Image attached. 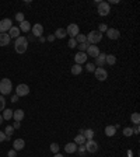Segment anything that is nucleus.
Returning <instances> with one entry per match:
<instances>
[{
	"mask_svg": "<svg viewBox=\"0 0 140 157\" xmlns=\"http://www.w3.org/2000/svg\"><path fill=\"white\" fill-rule=\"evenodd\" d=\"M28 48V39L24 38V37H18L16 39V44H14V49H16L17 53H24Z\"/></svg>",
	"mask_w": 140,
	"mask_h": 157,
	"instance_id": "f257e3e1",
	"label": "nucleus"
},
{
	"mask_svg": "<svg viewBox=\"0 0 140 157\" xmlns=\"http://www.w3.org/2000/svg\"><path fill=\"white\" fill-rule=\"evenodd\" d=\"M13 90V84L8 78H1L0 80V93L1 95H6V94H10Z\"/></svg>",
	"mask_w": 140,
	"mask_h": 157,
	"instance_id": "f03ea898",
	"label": "nucleus"
},
{
	"mask_svg": "<svg viewBox=\"0 0 140 157\" xmlns=\"http://www.w3.org/2000/svg\"><path fill=\"white\" fill-rule=\"evenodd\" d=\"M102 39V34L98 31H91L87 35V42L88 44H98Z\"/></svg>",
	"mask_w": 140,
	"mask_h": 157,
	"instance_id": "7ed1b4c3",
	"label": "nucleus"
},
{
	"mask_svg": "<svg viewBox=\"0 0 140 157\" xmlns=\"http://www.w3.org/2000/svg\"><path fill=\"white\" fill-rule=\"evenodd\" d=\"M109 13H111V6H109V3L107 1H100V4H98V14L102 17L108 16Z\"/></svg>",
	"mask_w": 140,
	"mask_h": 157,
	"instance_id": "20e7f679",
	"label": "nucleus"
},
{
	"mask_svg": "<svg viewBox=\"0 0 140 157\" xmlns=\"http://www.w3.org/2000/svg\"><path fill=\"white\" fill-rule=\"evenodd\" d=\"M13 27V23L10 18H3L0 21V34H6L7 31H10V28Z\"/></svg>",
	"mask_w": 140,
	"mask_h": 157,
	"instance_id": "39448f33",
	"label": "nucleus"
},
{
	"mask_svg": "<svg viewBox=\"0 0 140 157\" xmlns=\"http://www.w3.org/2000/svg\"><path fill=\"white\" fill-rule=\"evenodd\" d=\"M94 74H95V78L100 80V81H104V80H107V77H108V72L105 70L104 67H95Z\"/></svg>",
	"mask_w": 140,
	"mask_h": 157,
	"instance_id": "423d86ee",
	"label": "nucleus"
},
{
	"mask_svg": "<svg viewBox=\"0 0 140 157\" xmlns=\"http://www.w3.org/2000/svg\"><path fill=\"white\" fill-rule=\"evenodd\" d=\"M66 32H67V35H70L71 38H76L78 34H80V28H78L77 24L71 23V24H69V27H67Z\"/></svg>",
	"mask_w": 140,
	"mask_h": 157,
	"instance_id": "0eeeda50",
	"label": "nucleus"
},
{
	"mask_svg": "<svg viewBox=\"0 0 140 157\" xmlns=\"http://www.w3.org/2000/svg\"><path fill=\"white\" fill-rule=\"evenodd\" d=\"M30 93V87L27 84H18L16 88V95L17 97H25Z\"/></svg>",
	"mask_w": 140,
	"mask_h": 157,
	"instance_id": "6e6552de",
	"label": "nucleus"
},
{
	"mask_svg": "<svg viewBox=\"0 0 140 157\" xmlns=\"http://www.w3.org/2000/svg\"><path fill=\"white\" fill-rule=\"evenodd\" d=\"M84 146H86V150L88 153H95L97 150H98V143L95 140H87V143H84Z\"/></svg>",
	"mask_w": 140,
	"mask_h": 157,
	"instance_id": "1a4fd4ad",
	"label": "nucleus"
},
{
	"mask_svg": "<svg viewBox=\"0 0 140 157\" xmlns=\"http://www.w3.org/2000/svg\"><path fill=\"white\" fill-rule=\"evenodd\" d=\"M42 34H44V27H42V24H34V25H32V35H34L35 38H39V37H42Z\"/></svg>",
	"mask_w": 140,
	"mask_h": 157,
	"instance_id": "9d476101",
	"label": "nucleus"
},
{
	"mask_svg": "<svg viewBox=\"0 0 140 157\" xmlns=\"http://www.w3.org/2000/svg\"><path fill=\"white\" fill-rule=\"evenodd\" d=\"M87 55L91 56V58H97V56L100 55V49L97 45H90V47L87 48Z\"/></svg>",
	"mask_w": 140,
	"mask_h": 157,
	"instance_id": "9b49d317",
	"label": "nucleus"
},
{
	"mask_svg": "<svg viewBox=\"0 0 140 157\" xmlns=\"http://www.w3.org/2000/svg\"><path fill=\"white\" fill-rule=\"evenodd\" d=\"M107 37H108L109 39H118L121 37V32H119V30H116V28H108V30H107Z\"/></svg>",
	"mask_w": 140,
	"mask_h": 157,
	"instance_id": "f8f14e48",
	"label": "nucleus"
},
{
	"mask_svg": "<svg viewBox=\"0 0 140 157\" xmlns=\"http://www.w3.org/2000/svg\"><path fill=\"white\" fill-rule=\"evenodd\" d=\"M74 62H76V65H81V63L87 62V53L86 52H78V53H76Z\"/></svg>",
	"mask_w": 140,
	"mask_h": 157,
	"instance_id": "ddd939ff",
	"label": "nucleus"
},
{
	"mask_svg": "<svg viewBox=\"0 0 140 157\" xmlns=\"http://www.w3.org/2000/svg\"><path fill=\"white\" fill-rule=\"evenodd\" d=\"M77 144L74 143V142H71V143H67L66 146H64V151L66 153H69V154H71V153H74V151H77Z\"/></svg>",
	"mask_w": 140,
	"mask_h": 157,
	"instance_id": "4468645a",
	"label": "nucleus"
},
{
	"mask_svg": "<svg viewBox=\"0 0 140 157\" xmlns=\"http://www.w3.org/2000/svg\"><path fill=\"white\" fill-rule=\"evenodd\" d=\"M105 56H107V53H102V52H100V55L95 58V65H97L98 67H102V66L105 65Z\"/></svg>",
	"mask_w": 140,
	"mask_h": 157,
	"instance_id": "2eb2a0df",
	"label": "nucleus"
},
{
	"mask_svg": "<svg viewBox=\"0 0 140 157\" xmlns=\"http://www.w3.org/2000/svg\"><path fill=\"white\" fill-rule=\"evenodd\" d=\"M13 147H14L16 151H18V150H23L24 147H25V142H24L23 139H16L14 143H13Z\"/></svg>",
	"mask_w": 140,
	"mask_h": 157,
	"instance_id": "dca6fc26",
	"label": "nucleus"
},
{
	"mask_svg": "<svg viewBox=\"0 0 140 157\" xmlns=\"http://www.w3.org/2000/svg\"><path fill=\"white\" fill-rule=\"evenodd\" d=\"M13 118L16 119V122H21V121L24 119V111L23 110L13 111Z\"/></svg>",
	"mask_w": 140,
	"mask_h": 157,
	"instance_id": "f3484780",
	"label": "nucleus"
},
{
	"mask_svg": "<svg viewBox=\"0 0 140 157\" xmlns=\"http://www.w3.org/2000/svg\"><path fill=\"white\" fill-rule=\"evenodd\" d=\"M8 37H10V39L11 38H18L20 37V28L18 27H11L10 28V31H8Z\"/></svg>",
	"mask_w": 140,
	"mask_h": 157,
	"instance_id": "a211bd4d",
	"label": "nucleus"
},
{
	"mask_svg": "<svg viewBox=\"0 0 140 157\" xmlns=\"http://www.w3.org/2000/svg\"><path fill=\"white\" fill-rule=\"evenodd\" d=\"M10 44V37L8 34H0V47H6Z\"/></svg>",
	"mask_w": 140,
	"mask_h": 157,
	"instance_id": "6ab92c4d",
	"label": "nucleus"
},
{
	"mask_svg": "<svg viewBox=\"0 0 140 157\" xmlns=\"http://www.w3.org/2000/svg\"><path fill=\"white\" fill-rule=\"evenodd\" d=\"M115 133H116V126H111V125H109V126L105 128V135H107L108 138H112Z\"/></svg>",
	"mask_w": 140,
	"mask_h": 157,
	"instance_id": "aec40b11",
	"label": "nucleus"
},
{
	"mask_svg": "<svg viewBox=\"0 0 140 157\" xmlns=\"http://www.w3.org/2000/svg\"><path fill=\"white\" fill-rule=\"evenodd\" d=\"M20 30L23 32H28L31 30V23H28V21H25L24 20L23 23H20Z\"/></svg>",
	"mask_w": 140,
	"mask_h": 157,
	"instance_id": "412c9836",
	"label": "nucleus"
},
{
	"mask_svg": "<svg viewBox=\"0 0 140 157\" xmlns=\"http://www.w3.org/2000/svg\"><path fill=\"white\" fill-rule=\"evenodd\" d=\"M70 70H71V74L77 76V74H80V73H81L83 67H81V65H76V63H74V65L71 66V69H70Z\"/></svg>",
	"mask_w": 140,
	"mask_h": 157,
	"instance_id": "4be33fe9",
	"label": "nucleus"
},
{
	"mask_svg": "<svg viewBox=\"0 0 140 157\" xmlns=\"http://www.w3.org/2000/svg\"><path fill=\"white\" fill-rule=\"evenodd\" d=\"M66 35H67V32H66L64 28H58L56 32H55V38H60V39H62V38H64Z\"/></svg>",
	"mask_w": 140,
	"mask_h": 157,
	"instance_id": "5701e85b",
	"label": "nucleus"
},
{
	"mask_svg": "<svg viewBox=\"0 0 140 157\" xmlns=\"http://www.w3.org/2000/svg\"><path fill=\"white\" fill-rule=\"evenodd\" d=\"M130 121H132L134 125H139L140 124V114L139 112H133L132 115H130Z\"/></svg>",
	"mask_w": 140,
	"mask_h": 157,
	"instance_id": "b1692460",
	"label": "nucleus"
},
{
	"mask_svg": "<svg viewBox=\"0 0 140 157\" xmlns=\"http://www.w3.org/2000/svg\"><path fill=\"white\" fill-rule=\"evenodd\" d=\"M83 136L86 138L87 140H91V139L94 138V131L93 129H86V131L83 132Z\"/></svg>",
	"mask_w": 140,
	"mask_h": 157,
	"instance_id": "393cba45",
	"label": "nucleus"
},
{
	"mask_svg": "<svg viewBox=\"0 0 140 157\" xmlns=\"http://www.w3.org/2000/svg\"><path fill=\"white\" fill-rule=\"evenodd\" d=\"M1 117H3V119H11V118H13V111L10 110V108H7V110H3V115H1Z\"/></svg>",
	"mask_w": 140,
	"mask_h": 157,
	"instance_id": "a878e982",
	"label": "nucleus"
},
{
	"mask_svg": "<svg viewBox=\"0 0 140 157\" xmlns=\"http://www.w3.org/2000/svg\"><path fill=\"white\" fill-rule=\"evenodd\" d=\"M105 63H108V65H115V63H116V58L114 55H107L105 56Z\"/></svg>",
	"mask_w": 140,
	"mask_h": 157,
	"instance_id": "bb28decb",
	"label": "nucleus"
},
{
	"mask_svg": "<svg viewBox=\"0 0 140 157\" xmlns=\"http://www.w3.org/2000/svg\"><path fill=\"white\" fill-rule=\"evenodd\" d=\"M74 143H76V144H84V143H86V138H84L83 135H77V136L74 138Z\"/></svg>",
	"mask_w": 140,
	"mask_h": 157,
	"instance_id": "cd10ccee",
	"label": "nucleus"
},
{
	"mask_svg": "<svg viewBox=\"0 0 140 157\" xmlns=\"http://www.w3.org/2000/svg\"><path fill=\"white\" fill-rule=\"evenodd\" d=\"M74 39H76V42H78V44H84V42H87V37L86 35H83V34H78Z\"/></svg>",
	"mask_w": 140,
	"mask_h": 157,
	"instance_id": "c85d7f7f",
	"label": "nucleus"
},
{
	"mask_svg": "<svg viewBox=\"0 0 140 157\" xmlns=\"http://www.w3.org/2000/svg\"><path fill=\"white\" fill-rule=\"evenodd\" d=\"M13 132H14V128L8 125L7 128H6V131H4V133H6V136H7V139H10V136L13 135Z\"/></svg>",
	"mask_w": 140,
	"mask_h": 157,
	"instance_id": "c756f323",
	"label": "nucleus"
},
{
	"mask_svg": "<svg viewBox=\"0 0 140 157\" xmlns=\"http://www.w3.org/2000/svg\"><path fill=\"white\" fill-rule=\"evenodd\" d=\"M88 47H90V44H88V42H84V44H78V45H77V48L80 49V52H86Z\"/></svg>",
	"mask_w": 140,
	"mask_h": 157,
	"instance_id": "7c9ffc66",
	"label": "nucleus"
},
{
	"mask_svg": "<svg viewBox=\"0 0 140 157\" xmlns=\"http://www.w3.org/2000/svg\"><path fill=\"white\" fill-rule=\"evenodd\" d=\"M123 135L126 136V138H130V136H132V135H134V133H133V129H132V128H125V129H123Z\"/></svg>",
	"mask_w": 140,
	"mask_h": 157,
	"instance_id": "2f4dec72",
	"label": "nucleus"
},
{
	"mask_svg": "<svg viewBox=\"0 0 140 157\" xmlns=\"http://www.w3.org/2000/svg\"><path fill=\"white\" fill-rule=\"evenodd\" d=\"M51 151L56 154V153L59 151V144H58V143H52V144H51Z\"/></svg>",
	"mask_w": 140,
	"mask_h": 157,
	"instance_id": "473e14b6",
	"label": "nucleus"
},
{
	"mask_svg": "<svg viewBox=\"0 0 140 157\" xmlns=\"http://www.w3.org/2000/svg\"><path fill=\"white\" fill-rule=\"evenodd\" d=\"M4 107H6V100L3 95H0V111L4 110Z\"/></svg>",
	"mask_w": 140,
	"mask_h": 157,
	"instance_id": "72a5a7b5",
	"label": "nucleus"
},
{
	"mask_svg": "<svg viewBox=\"0 0 140 157\" xmlns=\"http://www.w3.org/2000/svg\"><path fill=\"white\" fill-rule=\"evenodd\" d=\"M108 30V27H107V24H100V27H98V32H107Z\"/></svg>",
	"mask_w": 140,
	"mask_h": 157,
	"instance_id": "f704fd0d",
	"label": "nucleus"
},
{
	"mask_svg": "<svg viewBox=\"0 0 140 157\" xmlns=\"http://www.w3.org/2000/svg\"><path fill=\"white\" fill-rule=\"evenodd\" d=\"M76 47H77V42H76V39H74V38H70L69 48H71V49H73V48H76Z\"/></svg>",
	"mask_w": 140,
	"mask_h": 157,
	"instance_id": "c9c22d12",
	"label": "nucleus"
},
{
	"mask_svg": "<svg viewBox=\"0 0 140 157\" xmlns=\"http://www.w3.org/2000/svg\"><path fill=\"white\" fill-rule=\"evenodd\" d=\"M16 20L18 21V23H23V21H24V14H23V13H17V14H16Z\"/></svg>",
	"mask_w": 140,
	"mask_h": 157,
	"instance_id": "e433bc0d",
	"label": "nucleus"
},
{
	"mask_svg": "<svg viewBox=\"0 0 140 157\" xmlns=\"http://www.w3.org/2000/svg\"><path fill=\"white\" fill-rule=\"evenodd\" d=\"M87 72H94L95 70V65L94 63H87Z\"/></svg>",
	"mask_w": 140,
	"mask_h": 157,
	"instance_id": "4c0bfd02",
	"label": "nucleus"
},
{
	"mask_svg": "<svg viewBox=\"0 0 140 157\" xmlns=\"http://www.w3.org/2000/svg\"><path fill=\"white\" fill-rule=\"evenodd\" d=\"M7 156H8V157H16V156H17V151H16L14 149H13V150H8Z\"/></svg>",
	"mask_w": 140,
	"mask_h": 157,
	"instance_id": "58836bf2",
	"label": "nucleus"
},
{
	"mask_svg": "<svg viewBox=\"0 0 140 157\" xmlns=\"http://www.w3.org/2000/svg\"><path fill=\"white\" fill-rule=\"evenodd\" d=\"M4 140H7V136H6L4 132H0V143H1V142H4Z\"/></svg>",
	"mask_w": 140,
	"mask_h": 157,
	"instance_id": "ea45409f",
	"label": "nucleus"
},
{
	"mask_svg": "<svg viewBox=\"0 0 140 157\" xmlns=\"http://www.w3.org/2000/svg\"><path fill=\"white\" fill-rule=\"evenodd\" d=\"M139 132H140V128H139V125H136L134 129H133V133H139Z\"/></svg>",
	"mask_w": 140,
	"mask_h": 157,
	"instance_id": "a19ab883",
	"label": "nucleus"
},
{
	"mask_svg": "<svg viewBox=\"0 0 140 157\" xmlns=\"http://www.w3.org/2000/svg\"><path fill=\"white\" fill-rule=\"evenodd\" d=\"M80 146H81V147H80V151H81V153H84V151H86V146H84V144H80Z\"/></svg>",
	"mask_w": 140,
	"mask_h": 157,
	"instance_id": "79ce46f5",
	"label": "nucleus"
},
{
	"mask_svg": "<svg viewBox=\"0 0 140 157\" xmlns=\"http://www.w3.org/2000/svg\"><path fill=\"white\" fill-rule=\"evenodd\" d=\"M20 126H21V124H20V122H16V124L13 125V128H14V129H18Z\"/></svg>",
	"mask_w": 140,
	"mask_h": 157,
	"instance_id": "37998d69",
	"label": "nucleus"
},
{
	"mask_svg": "<svg viewBox=\"0 0 140 157\" xmlns=\"http://www.w3.org/2000/svg\"><path fill=\"white\" fill-rule=\"evenodd\" d=\"M17 100H18L17 95H13V97H11V102H17Z\"/></svg>",
	"mask_w": 140,
	"mask_h": 157,
	"instance_id": "c03bdc74",
	"label": "nucleus"
},
{
	"mask_svg": "<svg viewBox=\"0 0 140 157\" xmlns=\"http://www.w3.org/2000/svg\"><path fill=\"white\" fill-rule=\"evenodd\" d=\"M48 41H51V42H52V41H53V39H55V35H49V37H48Z\"/></svg>",
	"mask_w": 140,
	"mask_h": 157,
	"instance_id": "a18cd8bd",
	"label": "nucleus"
},
{
	"mask_svg": "<svg viewBox=\"0 0 140 157\" xmlns=\"http://www.w3.org/2000/svg\"><path fill=\"white\" fill-rule=\"evenodd\" d=\"M55 157H64V156H62V154H59V153H56V154H55Z\"/></svg>",
	"mask_w": 140,
	"mask_h": 157,
	"instance_id": "49530a36",
	"label": "nucleus"
},
{
	"mask_svg": "<svg viewBox=\"0 0 140 157\" xmlns=\"http://www.w3.org/2000/svg\"><path fill=\"white\" fill-rule=\"evenodd\" d=\"M1 122H3V117L0 115V125H1Z\"/></svg>",
	"mask_w": 140,
	"mask_h": 157,
	"instance_id": "de8ad7c7",
	"label": "nucleus"
}]
</instances>
